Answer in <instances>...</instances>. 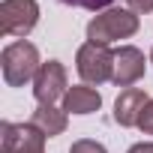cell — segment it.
I'll use <instances>...</instances> for the list:
<instances>
[{
    "label": "cell",
    "instance_id": "obj_1",
    "mask_svg": "<svg viewBox=\"0 0 153 153\" xmlns=\"http://www.w3.org/2000/svg\"><path fill=\"white\" fill-rule=\"evenodd\" d=\"M39 66H42L39 48L27 39H15L0 51V72L9 87H24L27 81H33Z\"/></svg>",
    "mask_w": 153,
    "mask_h": 153
},
{
    "label": "cell",
    "instance_id": "obj_2",
    "mask_svg": "<svg viewBox=\"0 0 153 153\" xmlns=\"http://www.w3.org/2000/svg\"><path fill=\"white\" fill-rule=\"evenodd\" d=\"M141 27L138 15L132 9H120V6H111L99 15L90 18L87 24V42H96V45H111L117 39H129L135 36Z\"/></svg>",
    "mask_w": 153,
    "mask_h": 153
},
{
    "label": "cell",
    "instance_id": "obj_3",
    "mask_svg": "<svg viewBox=\"0 0 153 153\" xmlns=\"http://www.w3.org/2000/svg\"><path fill=\"white\" fill-rule=\"evenodd\" d=\"M75 69H78L84 84H105L114 78V51L108 45H96V42H84L75 51Z\"/></svg>",
    "mask_w": 153,
    "mask_h": 153
},
{
    "label": "cell",
    "instance_id": "obj_4",
    "mask_svg": "<svg viewBox=\"0 0 153 153\" xmlns=\"http://www.w3.org/2000/svg\"><path fill=\"white\" fill-rule=\"evenodd\" d=\"M39 24V3L36 0H3L0 3V33L24 39Z\"/></svg>",
    "mask_w": 153,
    "mask_h": 153
},
{
    "label": "cell",
    "instance_id": "obj_5",
    "mask_svg": "<svg viewBox=\"0 0 153 153\" xmlns=\"http://www.w3.org/2000/svg\"><path fill=\"white\" fill-rule=\"evenodd\" d=\"M69 90L66 84V66L60 60H45L33 78V99L39 105H54L57 99H63Z\"/></svg>",
    "mask_w": 153,
    "mask_h": 153
},
{
    "label": "cell",
    "instance_id": "obj_6",
    "mask_svg": "<svg viewBox=\"0 0 153 153\" xmlns=\"http://www.w3.org/2000/svg\"><path fill=\"white\" fill-rule=\"evenodd\" d=\"M144 69H147V60H144V51L135 48V45H120L114 51V84L117 87H132L135 81L144 78Z\"/></svg>",
    "mask_w": 153,
    "mask_h": 153
},
{
    "label": "cell",
    "instance_id": "obj_7",
    "mask_svg": "<svg viewBox=\"0 0 153 153\" xmlns=\"http://www.w3.org/2000/svg\"><path fill=\"white\" fill-rule=\"evenodd\" d=\"M147 102H150V96H147L141 87H126V90H120V96H117V102H114V123H120L123 129L138 126V120H141Z\"/></svg>",
    "mask_w": 153,
    "mask_h": 153
},
{
    "label": "cell",
    "instance_id": "obj_8",
    "mask_svg": "<svg viewBox=\"0 0 153 153\" xmlns=\"http://www.w3.org/2000/svg\"><path fill=\"white\" fill-rule=\"evenodd\" d=\"M99 108H102V96L90 84H75L63 96V111L66 114H93Z\"/></svg>",
    "mask_w": 153,
    "mask_h": 153
},
{
    "label": "cell",
    "instance_id": "obj_9",
    "mask_svg": "<svg viewBox=\"0 0 153 153\" xmlns=\"http://www.w3.org/2000/svg\"><path fill=\"white\" fill-rule=\"evenodd\" d=\"M30 123H33L36 129H42L48 138H54V135H63V132H66L69 114H66L63 108H57V105H36L33 114H30Z\"/></svg>",
    "mask_w": 153,
    "mask_h": 153
},
{
    "label": "cell",
    "instance_id": "obj_10",
    "mask_svg": "<svg viewBox=\"0 0 153 153\" xmlns=\"http://www.w3.org/2000/svg\"><path fill=\"white\" fill-rule=\"evenodd\" d=\"M45 138H48V135L27 120V123H21V135H18L15 153H45Z\"/></svg>",
    "mask_w": 153,
    "mask_h": 153
},
{
    "label": "cell",
    "instance_id": "obj_11",
    "mask_svg": "<svg viewBox=\"0 0 153 153\" xmlns=\"http://www.w3.org/2000/svg\"><path fill=\"white\" fill-rule=\"evenodd\" d=\"M18 135H21V123H12V120L0 123V153H15Z\"/></svg>",
    "mask_w": 153,
    "mask_h": 153
},
{
    "label": "cell",
    "instance_id": "obj_12",
    "mask_svg": "<svg viewBox=\"0 0 153 153\" xmlns=\"http://www.w3.org/2000/svg\"><path fill=\"white\" fill-rule=\"evenodd\" d=\"M60 3H66V6H75V9H87V12H105V9H111L114 6V0H60Z\"/></svg>",
    "mask_w": 153,
    "mask_h": 153
},
{
    "label": "cell",
    "instance_id": "obj_13",
    "mask_svg": "<svg viewBox=\"0 0 153 153\" xmlns=\"http://www.w3.org/2000/svg\"><path fill=\"white\" fill-rule=\"evenodd\" d=\"M69 153H108V150H105V144H99L93 138H78V141H72Z\"/></svg>",
    "mask_w": 153,
    "mask_h": 153
},
{
    "label": "cell",
    "instance_id": "obj_14",
    "mask_svg": "<svg viewBox=\"0 0 153 153\" xmlns=\"http://www.w3.org/2000/svg\"><path fill=\"white\" fill-rule=\"evenodd\" d=\"M138 129H141L144 135H153V99L147 102V108H144V114H141V120H138Z\"/></svg>",
    "mask_w": 153,
    "mask_h": 153
},
{
    "label": "cell",
    "instance_id": "obj_15",
    "mask_svg": "<svg viewBox=\"0 0 153 153\" xmlns=\"http://www.w3.org/2000/svg\"><path fill=\"white\" fill-rule=\"evenodd\" d=\"M126 9H132L135 15H144V12H153V0H126Z\"/></svg>",
    "mask_w": 153,
    "mask_h": 153
},
{
    "label": "cell",
    "instance_id": "obj_16",
    "mask_svg": "<svg viewBox=\"0 0 153 153\" xmlns=\"http://www.w3.org/2000/svg\"><path fill=\"white\" fill-rule=\"evenodd\" d=\"M126 153H153V141H138V144H132Z\"/></svg>",
    "mask_w": 153,
    "mask_h": 153
},
{
    "label": "cell",
    "instance_id": "obj_17",
    "mask_svg": "<svg viewBox=\"0 0 153 153\" xmlns=\"http://www.w3.org/2000/svg\"><path fill=\"white\" fill-rule=\"evenodd\" d=\"M150 63H153V48H150Z\"/></svg>",
    "mask_w": 153,
    "mask_h": 153
}]
</instances>
